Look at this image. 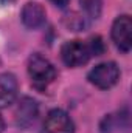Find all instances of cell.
Returning <instances> with one entry per match:
<instances>
[{"instance_id":"6da1fadb","label":"cell","mask_w":132,"mask_h":133,"mask_svg":"<svg viewBox=\"0 0 132 133\" xmlns=\"http://www.w3.org/2000/svg\"><path fill=\"white\" fill-rule=\"evenodd\" d=\"M28 74L37 88H45L56 79V70L53 64L37 53L28 59Z\"/></svg>"},{"instance_id":"7a4b0ae2","label":"cell","mask_w":132,"mask_h":133,"mask_svg":"<svg viewBox=\"0 0 132 133\" xmlns=\"http://www.w3.org/2000/svg\"><path fill=\"white\" fill-rule=\"evenodd\" d=\"M87 77L92 85L107 90L118 82L120 70L115 62H103V64H98L95 68H92Z\"/></svg>"},{"instance_id":"3957f363","label":"cell","mask_w":132,"mask_h":133,"mask_svg":"<svg viewBox=\"0 0 132 133\" xmlns=\"http://www.w3.org/2000/svg\"><path fill=\"white\" fill-rule=\"evenodd\" d=\"M61 57L65 65L81 66L89 62V59L92 57V53H90V48L87 43H84L81 40H71V42L64 43V46L61 50Z\"/></svg>"},{"instance_id":"277c9868","label":"cell","mask_w":132,"mask_h":133,"mask_svg":"<svg viewBox=\"0 0 132 133\" xmlns=\"http://www.w3.org/2000/svg\"><path fill=\"white\" fill-rule=\"evenodd\" d=\"M112 40L123 53L131 51L132 46V20L129 16H120L112 25Z\"/></svg>"},{"instance_id":"5b68a950","label":"cell","mask_w":132,"mask_h":133,"mask_svg":"<svg viewBox=\"0 0 132 133\" xmlns=\"http://www.w3.org/2000/svg\"><path fill=\"white\" fill-rule=\"evenodd\" d=\"M75 125L71 118L64 110H51L44 121V133H73Z\"/></svg>"},{"instance_id":"8992f818","label":"cell","mask_w":132,"mask_h":133,"mask_svg":"<svg viewBox=\"0 0 132 133\" xmlns=\"http://www.w3.org/2000/svg\"><path fill=\"white\" fill-rule=\"evenodd\" d=\"M20 17H22V22L27 28L36 30L45 23V9L37 2H28L22 8Z\"/></svg>"},{"instance_id":"52a82bcc","label":"cell","mask_w":132,"mask_h":133,"mask_svg":"<svg viewBox=\"0 0 132 133\" xmlns=\"http://www.w3.org/2000/svg\"><path fill=\"white\" fill-rule=\"evenodd\" d=\"M37 102L31 98H22L16 110V119L20 127H30L37 118Z\"/></svg>"},{"instance_id":"ba28073f","label":"cell","mask_w":132,"mask_h":133,"mask_svg":"<svg viewBox=\"0 0 132 133\" xmlns=\"http://www.w3.org/2000/svg\"><path fill=\"white\" fill-rule=\"evenodd\" d=\"M17 96V79L11 73L0 74V108L11 105Z\"/></svg>"},{"instance_id":"9c48e42d","label":"cell","mask_w":132,"mask_h":133,"mask_svg":"<svg viewBox=\"0 0 132 133\" xmlns=\"http://www.w3.org/2000/svg\"><path fill=\"white\" fill-rule=\"evenodd\" d=\"M79 3H81V8L84 9V12L90 19L99 17V12H101V0H79Z\"/></svg>"},{"instance_id":"30bf717a","label":"cell","mask_w":132,"mask_h":133,"mask_svg":"<svg viewBox=\"0 0 132 133\" xmlns=\"http://www.w3.org/2000/svg\"><path fill=\"white\" fill-rule=\"evenodd\" d=\"M87 45H89V48H90L92 56H99V54L103 53V50H104V45H103V42H101L99 37H92V39L87 42Z\"/></svg>"},{"instance_id":"8fae6325","label":"cell","mask_w":132,"mask_h":133,"mask_svg":"<svg viewBox=\"0 0 132 133\" xmlns=\"http://www.w3.org/2000/svg\"><path fill=\"white\" fill-rule=\"evenodd\" d=\"M56 6H59V8H64L67 3H68V0H51Z\"/></svg>"},{"instance_id":"7c38bea8","label":"cell","mask_w":132,"mask_h":133,"mask_svg":"<svg viewBox=\"0 0 132 133\" xmlns=\"http://www.w3.org/2000/svg\"><path fill=\"white\" fill-rule=\"evenodd\" d=\"M3 129H5V121H3V118H2V115H0V133L3 132Z\"/></svg>"}]
</instances>
